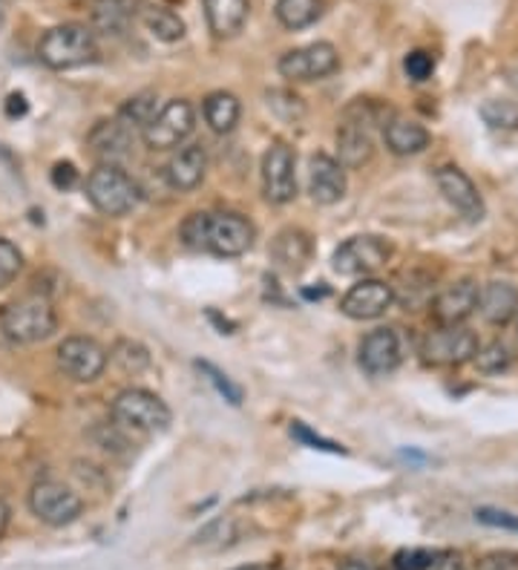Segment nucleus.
I'll use <instances>...</instances> for the list:
<instances>
[{
  "instance_id": "bb28decb",
  "label": "nucleus",
  "mask_w": 518,
  "mask_h": 570,
  "mask_svg": "<svg viewBox=\"0 0 518 570\" xmlns=\"http://www.w3.org/2000/svg\"><path fill=\"white\" fill-rule=\"evenodd\" d=\"M202 113H205V121H208V128H211L213 133H231V130L240 124V116H242L240 98L225 90L211 92V96L202 101Z\"/></svg>"
},
{
  "instance_id": "79ce46f5",
  "label": "nucleus",
  "mask_w": 518,
  "mask_h": 570,
  "mask_svg": "<svg viewBox=\"0 0 518 570\" xmlns=\"http://www.w3.org/2000/svg\"><path fill=\"white\" fill-rule=\"evenodd\" d=\"M49 179H53V185L58 190H73L78 185V179H81V173L76 171L73 162H58L53 167V173H49Z\"/></svg>"
},
{
  "instance_id": "aec40b11",
  "label": "nucleus",
  "mask_w": 518,
  "mask_h": 570,
  "mask_svg": "<svg viewBox=\"0 0 518 570\" xmlns=\"http://www.w3.org/2000/svg\"><path fill=\"white\" fill-rule=\"evenodd\" d=\"M205 173H208V153H205L202 144H185V147H179L165 167L167 185L173 190H181V194L199 188L205 182Z\"/></svg>"
},
{
  "instance_id": "c85d7f7f",
  "label": "nucleus",
  "mask_w": 518,
  "mask_h": 570,
  "mask_svg": "<svg viewBox=\"0 0 518 570\" xmlns=\"http://www.w3.org/2000/svg\"><path fill=\"white\" fill-rule=\"evenodd\" d=\"M158 113V96L156 92H139V96L128 98L124 105H121L119 116L115 119L121 121V124H128L130 130H144L147 124H151L153 119H156Z\"/></svg>"
},
{
  "instance_id": "5701e85b",
  "label": "nucleus",
  "mask_w": 518,
  "mask_h": 570,
  "mask_svg": "<svg viewBox=\"0 0 518 570\" xmlns=\"http://www.w3.org/2000/svg\"><path fill=\"white\" fill-rule=\"evenodd\" d=\"M481 317L493 326H507L518 315V292L510 283H487L478 292Z\"/></svg>"
},
{
  "instance_id": "cd10ccee",
  "label": "nucleus",
  "mask_w": 518,
  "mask_h": 570,
  "mask_svg": "<svg viewBox=\"0 0 518 570\" xmlns=\"http://www.w3.org/2000/svg\"><path fill=\"white\" fill-rule=\"evenodd\" d=\"M277 21L291 32L308 30L323 15V0H277Z\"/></svg>"
},
{
  "instance_id": "ea45409f",
  "label": "nucleus",
  "mask_w": 518,
  "mask_h": 570,
  "mask_svg": "<svg viewBox=\"0 0 518 570\" xmlns=\"http://www.w3.org/2000/svg\"><path fill=\"white\" fill-rule=\"evenodd\" d=\"M404 69L412 81H427V78H432V73H436V58L429 53H423V50H415V53L406 55Z\"/></svg>"
},
{
  "instance_id": "412c9836",
  "label": "nucleus",
  "mask_w": 518,
  "mask_h": 570,
  "mask_svg": "<svg viewBox=\"0 0 518 570\" xmlns=\"http://www.w3.org/2000/svg\"><path fill=\"white\" fill-rule=\"evenodd\" d=\"M202 9L208 30L217 39H233L249 21L251 0H202Z\"/></svg>"
},
{
  "instance_id": "b1692460",
  "label": "nucleus",
  "mask_w": 518,
  "mask_h": 570,
  "mask_svg": "<svg viewBox=\"0 0 518 570\" xmlns=\"http://www.w3.org/2000/svg\"><path fill=\"white\" fill-rule=\"evenodd\" d=\"M384 139H386V147H389L395 156H415V153H423L432 142V135L423 124L418 121H409V119H389L384 128Z\"/></svg>"
},
{
  "instance_id": "49530a36",
  "label": "nucleus",
  "mask_w": 518,
  "mask_h": 570,
  "mask_svg": "<svg viewBox=\"0 0 518 570\" xmlns=\"http://www.w3.org/2000/svg\"><path fill=\"white\" fill-rule=\"evenodd\" d=\"M338 570H377V568L372 562H366V559H345V562H340Z\"/></svg>"
},
{
  "instance_id": "f3484780",
  "label": "nucleus",
  "mask_w": 518,
  "mask_h": 570,
  "mask_svg": "<svg viewBox=\"0 0 518 570\" xmlns=\"http://www.w3.org/2000/svg\"><path fill=\"white\" fill-rule=\"evenodd\" d=\"M345 167L329 153H315L308 158V194L317 205H334L345 196Z\"/></svg>"
},
{
  "instance_id": "4468645a",
  "label": "nucleus",
  "mask_w": 518,
  "mask_h": 570,
  "mask_svg": "<svg viewBox=\"0 0 518 570\" xmlns=\"http://www.w3.org/2000/svg\"><path fill=\"white\" fill-rule=\"evenodd\" d=\"M395 303V288L384 279H361L354 283L349 292L343 294L340 300V311H343L349 320H377L381 315H386Z\"/></svg>"
},
{
  "instance_id": "f704fd0d",
  "label": "nucleus",
  "mask_w": 518,
  "mask_h": 570,
  "mask_svg": "<svg viewBox=\"0 0 518 570\" xmlns=\"http://www.w3.org/2000/svg\"><path fill=\"white\" fill-rule=\"evenodd\" d=\"M265 101H268V107L279 116V119H286V121H297L302 119V113H306L302 98L294 96L291 90H268L265 92Z\"/></svg>"
},
{
  "instance_id": "9b49d317",
  "label": "nucleus",
  "mask_w": 518,
  "mask_h": 570,
  "mask_svg": "<svg viewBox=\"0 0 518 570\" xmlns=\"http://www.w3.org/2000/svg\"><path fill=\"white\" fill-rule=\"evenodd\" d=\"M475 352H478V338L466 326H438L421 343V354L429 366H461L473 361Z\"/></svg>"
},
{
  "instance_id": "a19ab883",
  "label": "nucleus",
  "mask_w": 518,
  "mask_h": 570,
  "mask_svg": "<svg viewBox=\"0 0 518 570\" xmlns=\"http://www.w3.org/2000/svg\"><path fill=\"white\" fill-rule=\"evenodd\" d=\"M475 518H478L481 525L498 527V530L518 533V516H513V513H507V511H493V507H481V511H475Z\"/></svg>"
},
{
  "instance_id": "4c0bfd02",
  "label": "nucleus",
  "mask_w": 518,
  "mask_h": 570,
  "mask_svg": "<svg viewBox=\"0 0 518 570\" xmlns=\"http://www.w3.org/2000/svg\"><path fill=\"white\" fill-rule=\"evenodd\" d=\"M291 436L297 438V441L306 443V447H311V450L334 452V456H345V447H340L338 441H329V438H323V436H315V432H311V429H308L306 424H300V420H294V424H291Z\"/></svg>"
},
{
  "instance_id": "c03bdc74",
  "label": "nucleus",
  "mask_w": 518,
  "mask_h": 570,
  "mask_svg": "<svg viewBox=\"0 0 518 570\" xmlns=\"http://www.w3.org/2000/svg\"><path fill=\"white\" fill-rule=\"evenodd\" d=\"M429 570H466V564L461 562L459 553H450V550H438L436 562L429 564Z\"/></svg>"
},
{
  "instance_id": "4be33fe9",
  "label": "nucleus",
  "mask_w": 518,
  "mask_h": 570,
  "mask_svg": "<svg viewBox=\"0 0 518 570\" xmlns=\"http://www.w3.org/2000/svg\"><path fill=\"white\" fill-rule=\"evenodd\" d=\"M139 18V0H96L92 3V32L107 39H121Z\"/></svg>"
},
{
  "instance_id": "a878e982",
  "label": "nucleus",
  "mask_w": 518,
  "mask_h": 570,
  "mask_svg": "<svg viewBox=\"0 0 518 570\" xmlns=\"http://www.w3.org/2000/svg\"><path fill=\"white\" fill-rule=\"evenodd\" d=\"M139 21H142L144 30L151 32L156 41H162V44H176V41L185 39V21L167 7L139 3Z\"/></svg>"
},
{
  "instance_id": "de8ad7c7",
  "label": "nucleus",
  "mask_w": 518,
  "mask_h": 570,
  "mask_svg": "<svg viewBox=\"0 0 518 570\" xmlns=\"http://www.w3.org/2000/svg\"><path fill=\"white\" fill-rule=\"evenodd\" d=\"M9 522H12V511H9V504L0 498V539H3V533L9 530Z\"/></svg>"
},
{
  "instance_id": "a18cd8bd",
  "label": "nucleus",
  "mask_w": 518,
  "mask_h": 570,
  "mask_svg": "<svg viewBox=\"0 0 518 570\" xmlns=\"http://www.w3.org/2000/svg\"><path fill=\"white\" fill-rule=\"evenodd\" d=\"M26 110H30V105H26V98H23L21 92H12V96L7 98L9 119H21V116H26Z\"/></svg>"
},
{
  "instance_id": "c756f323",
  "label": "nucleus",
  "mask_w": 518,
  "mask_h": 570,
  "mask_svg": "<svg viewBox=\"0 0 518 570\" xmlns=\"http://www.w3.org/2000/svg\"><path fill=\"white\" fill-rule=\"evenodd\" d=\"M481 121L496 133H513L518 130V105L516 101H504V98H489L478 110Z\"/></svg>"
},
{
  "instance_id": "423d86ee",
  "label": "nucleus",
  "mask_w": 518,
  "mask_h": 570,
  "mask_svg": "<svg viewBox=\"0 0 518 570\" xmlns=\"http://www.w3.org/2000/svg\"><path fill=\"white\" fill-rule=\"evenodd\" d=\"M392 256V242L375 233H363L352 240L340 242L338 251L331 254V268L343 277H366L372 271L384 268Z\"/></svg>"
},
{
  "instance_id": "2eb2a0df",
  "label": "nucleus",
  "mask_w": 518,
  "mask_h": 570,
  "mask_svg": "<svg viewBox=\"0 0 518 570\" xmlns=\"http://www.w3.org/2000/svg\"><path fill=\"white\" fill-rule=\"evenodd\" d=\"M87 147H90V156L96 158L98 165L121 167L130 158V151H133V130L128 124H121L119 119L98 121L87 135Z\"/></svg>"
},
{
  "instance_id": "a211bd4d",
  "label": "nucleus",
  "mask_w": 518,
  "mask_h": 570,
  "mask_svg": "<svg viewBox=\"0 0 518 570\" xmlns=\"http://www.w3.org/2000/svg\"><path fill=\"white\" fill-rule=\"evenodd\" d=\"M436 182H438V190L443 194V199L459 210L461 217L473 219V222L484 219V199H481L473 179H470L461 167H452V165L438 167Z\"/></svg>"
},
{
  "instance_id": "09e8293b",
  "label": "nucleus",
  "mask_w": 518,
  "mask_h": 570,
  "mask_svg": "<svg viewBox=\"0 0 518 570\" xmlns=\"http://www.w3.org/2000/svg\"><path fill=\"white\" fill-rule=\"evenodd\" d=\"M236 570H271V568H265V564H249V568H236Z\"/></svg>"
},
{
  "instance_id": "473e14b6",
  "label": "nucleus",
  "mask_w": 518,
  "mask_h": 570,
  "mask_svg": "<svg viewBox=\"0 0 518 570\" xmlns=\"http://www.w3.org/2000/svg\"><path fill=\"white\" fill-rule=\"evenodd\" d=\"M196 366H199V372H202V375L211 381L213 390H217L219 395L228 401V404H231V406L242 404V390L231 381V377L225 375V372H222V369H217L213 363H208V361H196Z\"/></svg>"
},
{
  "instance_id": "393cba45",
  "label": "nucleus",
  "mask_w": 518,
  "mask_h": 570,
  "mask_svg": "<svg viewBox=\"0 0 518 570\" xmlns=\"http://www.w3.org/2000/svg\"><path fill=\"white\" fill-rule=\"evenodd\" d=\"M271 256H274V263L279 265L283 271H302L311 260V240H308V233L300 231V228H286V231L277 233V240L271 245Z\"/></svg>"
},
{
  "instance_id": "9d476101",
  "label": "nucleus",
  "mask_w": 518,
  "mask_h": 570,
  "mask_svg": "<svg viewBox=\"0 0 518 570\" xmlns=\"http://www.w3.org/2000/svg\"><path fill=\"white\" fill-rule=\"evenodd\" d=\"M30 511L49 527L73 525L84 513L81 495L60 481H38L30 493Z\"/></svg>"
},
{
  "instance_id": "58836bf2",
  "label": "nucleus",
  "mask_w": 518,
  "mask_h": 570,
  "mask_svg": "<svg viewBox=\"0 0 518 570\" xmlns=\"http://www.w3.org/2000/svg\"><path fill=\"white\" fill-rule=\"evenodd\" d=\"M438 550H427V548H409V550H398L395 556V570H429V564L436 562Z\"/></svg>"
},
{
  "instance_id": "c9c22d12",
  "label": "nucleus",
  "mask_w": 518,
  "mask_h": 570,
  "mask_svg": "<svg viewBox=\"0 0 518 570\" xmlns=\"http://www.w3.org/2000/svg\"><path fill=\"white\" fill-rule=\"evenodd\" d=\"M236 539V530H233V522L231 518H217L213 525L205 527L199 536H196V545H202V548H222V545H231Z\"/></svg>"
},
{
  "instance_id": "72a5a7b5",
  "label": "nucleus",
  "mask_w": 518,
  "mask_h": 570,
  "mask_svg": "<svg viewBox=\"0 0 518 570\" xmlns=\"http://www.w3.org/2000/svg\"><path fill=\"white\" fill-rule=\"evenodd\" d=\"M23 268V254L18 251V245L7 237H0V288H9L15 283L18 274Z\"/></svg>"
},
{
  "instance_id": "20e7f679",
  "label": "nucleus",
  "mask_w": 518,
  "mask_h": 570,
  "mask_svg": "<svg viewBox=\"0 0 518 570\" xmlns=\"http://www.w3.org/2000/svg\"><path fill=\"white\" fill-rule=\"evenodd\" d=\"M377 113L381 110L372 101H363V98H357L343 113V121H340L338 128V162L345 171L363 167L372 158V153H375L368 124H375Z\"/></svg>"
},
{
  "instance_id": "7c9ffc66",
  "label": "nucleus",
  "mask_w": 518,
  "mask_h": 570,
  "mask_svg": "<svg viewBox=\"0 0 518 570\" xmlns=\"http://www.w3.org/2000/svg\"><path fill=\"white\" fill-rule=\"evenodd\" d=\"M110 358H113L115 366H119L121 372H128V375H139V372H144V369L151 366V352H147L142 343H135V340H119V343L113 346Z\"/></svg>"
},
{
  "instance_id": "f257e3e1",
  "label": "nucleus",
  "mask_w": 518,
  "mask_h": 570,
  "mask_svg": "<svg viewBox=\"0 0 518 570\" xmlns=\"http://www.w3.org/2000/svg\"><path fill=\"white\" fill-rule=\"evenodd\" d=\"M38 58L49 69H76L98 58L96 32L84 23H60L38 41Z\"/></svg>"
},
{
  "instance_id": "0eeeda50",
  "label": "nucleus",
  "mask_w": 518,
  "mask_h": 570,
  "mask_svg": "<svg viewBox=\"0 0 518 570\" xmlns=\"http://www.w3.org/2000/svg\"><path fill=\"white\" fill-rule=\"evenodd\" d=\"M256 228L251 219L233 210H222V213H208V233H205V251H211L213 256L222 260H233V256L249 254L254 248Z\"/></svg>"
},
{
  "instance_id": "6ab92c4d",
  "label": "nucleus",
  "mask_w": 518,
  "mask_h": 570,
  "mask_svg": "<svg viewBox=\"0 0 518 570\" xmlns=\"http://www.w3.org/2000/svg\"><path fill=\"white\" fill-rule=\"evenodd\" d=\"M478 285L473 279H461L450 285L432 300V317L438 326H464L478 308Z\"/></svg>"
},
{
  "instance_id": "6e6552de",
  "label": "nucleus",
  "mask_w": 518,
  "mask_h": 570,
  "mask_svg": "<svg viewBox=\"0 0 518 570\" xmlns=\"http://www.w3.org/2000/svg\"><path fill=\"white\" fill-rule=\"evenodd\" d=\"M338 67L340 55L338 50H334V44H329V41L297 46V50L283 55L277 64L279 76L294 84L320 81V78H329L331 73H338Z\"/></svg>"
},
{
  "instance_id": "7ed1b4c3",
  "label": "nucleus",
  "mask_w": 518,
  "mask_h": 570,
  "mask_svg": "<svg viewBox=\"0 0 518 570\" xmlns=\"http://www.w3.org/2000/svg\"><path fill=\"white\" fill-rule=\"evenodd\" d=\"M87 199L92 208L104 217H128L130 210L139 208L142 202V190L133 182V176L113 165H98L87 176Z\"/></svg>"
},
{
  "instance_id": "f8f14e48",
  "label": "nucleus",
  "mask_w": 518,
  "mask_h": 570,
  "mask_svg": "<svg viewBox=\"0 0 518 570\" xmlns=\"http://www.w3.org/2000/svg\"><path fill=\"white\" fill-rule=\"evenodd\" d=\"M55 361H58V369L69 377V381L92 383L104 375L107 349L98 343V340L73 335V338H67L58 346Z\"/></svg>"
},
{
  "instance_id": "f03ea898",
  "label": "nucleus",
  "mask_w": 518,
  "mask_h": 570,
  "mask_svg": "<svg viewBox=\"0 0 518 570\" xmlns=\"http://www.w3.org/2000/svg\"><path fill=\"white\" fill-rule=\"evenodd\" d=\"M55 329H58V317H55L53 303L38 294L0 308V331L9 343H41V340L53 338Z\"/></svg>"
},
{
  "instance_id": "dca6fc26",
  "label": "nucleus",
  "mask_w": 518,
  "mask_h": 570,
  "mask_svg": "<svg viewBox=\"0 0 518 570\" xmlns=\"http://www.w3.org/2000/svg\"><path fill=\"white\" fill-rule=\"evenodd\" d=\"M361 369L372 377L392 375L400 366V338L395 329H375L368 331L357 349Z\"/></svg>"
},
{
  "instance_id": "2f4dec72",
  "label": "nucleus",
  "mask_w": 518,
  "mask_h": 570,
  "mask_svg": "<svg viewBox=\"0 0 518 570\" xmlns=\"http://www.w3.org/2000/svg\"><path fill=\"white\" fill-rule=\"evenodd\" d=\"M473 361L481 372H487V375H498V372H504V369H510L513 352L504 343L478 346V352H475Z\"/></svg>"
},
{
  "instance_id": "37998d69",
  "label": "nucleus",
  "mask_w": 518,
  "mask_h": 570,
  "mask_svg": "<svg viewBox=\"0 0 518 570\" xmlns=\"http://www.w3.org/2000/svg\"><path fill=\"white\" fill-rule=\"evenodd\" d=\"M478 570H518V553L502 550V553H489L478 562Z\"/></svg>"
},
{
  "instance_id": "39448f33",
  "label": "nucleus",
  "mask_w": 518,
  "mask_h": 570,
  "mask_svg": "<svg viewBox=\"0 0 518 570\" xmlns=\"http://www.w3.org/2000/svg\"><path fill=\"white\" fill-rule=\"evenodd\" d=\"M113 418L121 427L139 432H165L170 427V406L147 390H124L113 401Z\"/></svg>"
},
{
  "instance_id": "1a4fd4ad",
  "label": "nucleus",
  "mask_w": 518,
  "mask_h": 570,
  "mask_svg": "<svg viewBox=\"0 0 518 570\" xmlns=\"http://www.w3.org/2000/svg\"><path fill=\"white\" fill-rule=\"evenodd\" d=\"M196 128V113L190 101L185 98H173L167 101L162 110L156 113V119L142 130V139L144 144L151 147V151H173V147H179Z\"/></svg>"
},
{
  "instance_id": "e433bc0d",
  "label": "nucleus",
  "mask_w": 518,
  "mask_h": 570,
  "mask_svg": "<svg viewBox=\"0 0 518 570\" xmlns=\"http://www.w3.org/2000/svg\"><path fill=\"white\" fill-rule=\"evenodd\" d=\"M205 233H208V213H190L185 222H181V242L194 251H205Z\"/></svg>"
},
{
  "instance_id": "ddd939ff",
  "label": "nucleus",
  "mask_w": 518,
  "mask_h": 570,
  "mask_svg": "<svg viewBox=\"0 0 518 570\" xmlns=\"http://www.w3.org/2000/svg\"><path fill=\"white\" fill-rule=\"evenodd\" d=\"M263 194L271 205H288L297 196V156L279 139L263 156Z\"/></svg>"
}]
</instances>
